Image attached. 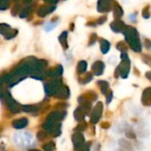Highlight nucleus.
I'll use <instances>...</instances> for the list:
<instances>
[{"instance_id": "nucleus-3", "label": "nucleus", "mask_w": 151, "mask_h": 151, "mask_svg": "<svg viewBox=\"0 0 151 151\" xmlns=\"http://www.w3.org/2000/svg\"><path fill=\"white\" fill-rule=\"evenodd\" d=\"M55 9V6H50V5H43L42 7H40V9L38 10V15L40 17H44L45 15H47L48 13L53 12V10Z\"/></svg>"}, {"instance_id": "nucleus-21", "label": "nucleus", "mask_w": 151, "mask_h": 151, "mask_svg": "<svg viewBox=\"0 0 151 151\" xmlns=\"http://www.w3.org/2000/svg\"><path fill=\"white\" fill-rule=\"evenodd\" d=\"M143 16H144L145 18H149L150 14H149V12H148V10H144V11H143Z\"/></svg>"}, {"instance_id": "nucleus-4", "label": "nucleus", "mask_w": 151, "mask_h": 151, "mask_svg": "<svg viewBox=\"0 0 151 151\" xmlns=\"http://www.w3.org/2000/svg\"><path fill=\"white\" fill-rule=\"evenodd\" d=\"M27 125V119L25 118H22L20 119H17L12 122V127L16 129H22Z\"/></svg>"}, {"instance_id": "nucleus-12", "label": "nucleus", "mask_w": 151, "mask_h": 151, "mask_svg": "<svg viewBox=\"0 0 151 151\" xmlns=\"http://www.w3.org/2000/svg\"><path fill=\"white\" fill-rule=\"evenodd\" d=\"M101 50H103L104 53H106V52L110 50V43H109L107 41L104 40V41L101 42Z\"/></svg>"}, {"instance_id": "nucleus-7", "label": "nucleus", "mask_w": 151, "mask_h": 151, "mask_svg": "<svg viewBox=\"0 0 151 151\" xmlns=\"http://www.w3.org/2000/svg\"><path fill=\"white\" fill-rule=\"evenodd\" d=\"M142 101H143V104H148V105L151 104V88L147 89L143 93Z\"/></svg>"}, {"instance_id": "nucleus-5", "label": "nucleus", "mask_w": 151, "mask_h": 151, "mask_svg": "<svg viewBox=\"0 0 151 151\" xmlns=\"http://www.w3.org/2000/svg\"><path fill=\"white\" fill-rule=\"evenodd\" d=\"M102 108H103V105L99 103V104H97V105H96V109H95V111H94V113H93V115H92V121L95 123V122H96L98 119H99V117H100V115H101V112H102Z\"/></svg>"}, {"instance_id": "nucleus-1", "label": "nucleus", "mask_w": 151, "mask_h": 151, "mask_svg": "<svg viewBox=\"0 0 151 151\" xmlns=\"http://www.w3.org/2000/svg\"><path fill=\"white\" fill-rule=\"evenodd\" d=\"M14 142L19 147H28L34 145V140L31 134L27 133H17L14 137Z\"/></svg>"}, {"instance_id": "nucleus-22", "label": "nucleus", "mask_w": 151, "mask_h": 151, "mask_svg": "<svg viewBox=\"0 0 151 151\" xmlns=\"http://www.w3.org/2000/svg\"><path fill=\"white\" fill-rule=\"evenodd\" d=\"M23 1H24L25 3H29V2H31L32 0H23Z\"/></svg>"}, {"instance_id": "nucleus-23", "label": "nucleus", "mask_w": 151, "mask_h": 151, "mask_svg": "<svg viewBox=\"0 0 151 151\" xmlns=\"http://www.w3.org/2000/svg\"><path fill=\"white\" fill-rule=\"evenodd\" d=\"M13 1H18V0H13Z\"/></svg>"}, {"instance_id": "nucleus-17", "label": "nucleus", "mask_w": 151, "mask_h": 151, "mask_svg": "<svg viewBox=\"0 0 151 151\" xmlns=\"http://www.w3.org/2000/svg\"><path fill=\"white\" fill-rule=\"evenodd\" d=\"M17 35V30H11L6 35H5V39H11V38H13L15 35Z\"/></svg>"}, {"instance_id": "nucleus-8", "label": "nucleus", "mask_w": 151, "mask_h": 151, "mask_svg": "<svg viewBox=\"0 0 151 151\" xmlns=\"http://www.w3.org/2000/svg\"><path fill=\"white\" fill-rule=\"evenodd\" d=\"M93 70L95 71V73L96 75H99L103 73L104 70V64L102 62H96L93 65Z\"/></svg>"}, {"instance_id": "nucleus-16", "label": "nucleus", "mask_w": 151, "mask_h": 151, "mask_svg": "<svg viewBox=\"0 0 151 151\" xmlns=\"http://www.w3.org/2000/svg\"><path fill=\"white\" fill-rule=\"evenodd\" d=\"M42 149H43L44 150H52L55 149V146H54V143H53V142H50V143L45 144V145L42 147Z\"/></svg>"}, {"instance_id": "nucleus-10", "label": "nucleus", "mask_w": 151, "mask_h": 151, "mask_svg": "<svg viewBox=\"0 0 151 151\" xmlns=\"http://www.w3.org/2000/svg\"><path fill=\"white\" fill-rule=\"evenodd\" d=\"M12 30V28L10 27V26L6 25V24H0V34L4 35V36Z\"/></svg>"}, {"instance_id": "nucleus-15", "label": "nucleus", "mask_w": 151, "mask_h": 151, "mask_svg": "<svg viewBox=\"0 0 151 151\" xmlns=\"http://www.w3.org/2000/svg\"><path fill=\"white\" fill-rule=\"evenodd\" d=\"M9 7L8 0H0V10H5Z\"/></svg>"}, {"instance_id": "nucleus-14", "label": "nucleus", "mask_w": 151, "mask_h": 151, "mask_svg": "<svg viewBox=\"0 0 151 151\" xmlns=\"http://www.w3.org/2000/svg\"><path fill=\"white\" fill-rule=\"evenodd\" d=\"M86 62H84V61H81V62H80L79 63V65H78V72L79 73H83V72H85V70H86Z\"/></svg>"}, {"instance_id": "nucleus-2", "label": "nucleus", "mask_w": 151, "mask_h": 151, "mask_svg": "<svg viewBox=\"0 0 151 151\" xmlns=\"http://www.w3.org/2000/svg\"><path fill=\"white\" fill-rule=\"evenodd\" d=\"M5 97H6V104H7V106L9 107V109L12 111H13V112H18V111H19L21 109H20V106L18 104V103H16L12 98V96H10V94H8L7 93V95L5 96Z\"/></svg>"}, {"instance_id": "nucleus-20", "label": "nucleus", "mask_w": 151, "mask_h": 151, "mask_svg": "<svg viewBox=\"0 0 151 151\" xmlns=\"http://www.w3.org/2000/svg\"><path fill=\"white\" fill-rule=\"evenodd\" d=\"M44 1L48 4H56L58 2V0H44Z\"/></svg>"}, {"instance_id": "nucleus-11", "label": "nucleus", "mask_w": 151, "mask_h": 151, "mask_svg": "<svg viewBox=\"0 0 151 151\" xmlns=\"http://www.w3.org/2000/svg\"><path fill=\"white\" fill-rule=\"evenodd\" d=\"M21 110L24 111H28V112H31V111H37V107L35 106V105H23L21 106Z\"/></svg>"}, {"instance_id": "nucleus-6", "label": "nucleus", "mask_w": 151, "mask_h": 151, "mask_svg": "<svg viewBox=\"0 0 151 151\" xmlns=\"http://www.w3.org/2000/svg\"><path fill=\"white\" fill-rule=\"evenodd\" d=\"M62 72H63V69L61 67V65H58L57 67L48 71V75L49 76H51V77H57V76H59L62 74Z\"/></svg>"}, {"instance_id": "nucleus-9", "label": "nucleus", "mask_w": 151, "mask_h": 151, "mask_svg": "<svg viewBox=\"0 0 151 151\" xmlns=\"http://www.w3.org/2000/svg\"><path fill=\"white\" fill-rule=\"evenodd\" d=\"M73 142L75 145V148H77L78 145H82V143L84 142V139L82 135H81L80 134H77L73 136Z\"/></svg>"}, {"instance_id": "nucleus-19", "label": "nucleus", "mask_w": 151, "mask_h": 151, "mask_svg": "<svg viewBox=\"0 0 151 151\" xmlns=\"http://www.w3.org/2000/svg\"><path fill=\"white\" fill-rule=\"evenodd\" d=\"M19 11V6L18 4H16V5L13 7V9H12V15H16L17 12H18Z\"/></svg>"}, {"instance_id": "nucleus-13", "label": "nucleus", "mask_w": 151, "mask_h": 151, "mask_svg": "<svg viewBox=\"0 0 151 151\" xmlns=\"http://www.w3.org/2000/svg\"><path fill=\"white\" fill-rule=\"evenodd\" d=\"M66 36H67V33L66 32H64L60 37H59V41L61 42V44L65 47H67V42H66Z\"/></svg>"}, {"instance_id": "nucleus-18", "label": "nucleus", "mask_w": 151, "mask_h": 151, "mask_svg": "<svg viewBox=\"0 0 151 151\" xmlns=\"http://www.w3.org/2000/svg\"><path fill=\"white\" fill-rule=\"evenodd\" d=\"M46 136H47V133L45 131H40L37 134V137H38L39 140H43V139L46 138Z\"/></svg>"}]
</instances>
